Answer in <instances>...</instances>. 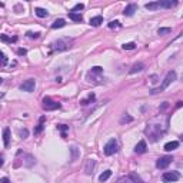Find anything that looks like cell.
Instances as JSON below:
<instances>
[{"label":"cell","mask_w":183,"mask_h":183,"mask_svg":"<svg viewBox=\"0 0 183 183\" xmlns=\"http://www.w3.org/2000/svg\"><path fill=\"white\" fill-rule=\"evenodd\" d=\"M116 152H117V142H116V139H110L105 145V155L106 156H112Z\"/></svg>","instance_id":"obj_3"},{"label":"cell","mask_w":183,"mask_h":183,"mask_svg":"<svg viewBox=\"0 0 183 183\" xmlns=\"http://www.w3.org/2000/svg\"><path fill=\"white\" fill-rule=\"evenodd\" d=\"M70 152H72V162H75V160H77V157H79V150H77V147H72L70 149Z\"/></svg>","instance_id":"obj_23"},{"label":"cell","mask_w":183,"mask_h":183,"mask_svg":"<svg viewBox=\"0 0 183 183\" xmlns=\"http://www.w3.org/2000/svg\"><path fill=\"white\" fill-rule=\"evenodd\" d=\"M90 73H92V75H93V73H97V75H99V73H103V69H102L100 66H95V67H92V72H90Z\"/></svg>","instance_id":"obj_30"},{"label":"cell","mask_w":183,"mask_h":183,"mask_svg":"<svg viewBox=\"0 0 183 183\" xmlns=\"http://www.w3.org/2000/svg\"><path fill=\"white\" fill-rule=\"evenodd\" d=\"M145 7H146L147 10H156V9H160V7H159V1H152V3H146V4H145Z\"/></svg>","instance_id":"obj_19"},{"label":"cell","mask_w":183,"mask_h":183,"mask_svg":"<svg viewBox=\"0 0 183 183\" xmlns=\"http://www.w3.org/2000/svg\"><path fill=\"white\" fill-rule=\"evenodd\" d=\"M180 106H183V102H177V108H180Z\"/></svg>","instance_id":"obj_42"},{"label":"cell","mask_w":183,"mask_h":183,"mask_svg":"<svg viewBox=\"0 0 183 183\" xmlns=\"http://www.w3.org/2000/svg\"><path fill=\"white\" fill-rule=\"evenodd\" d=\"M66 26V22L65 19H57L52 23V29H60V27H65Z\"/></svg>","instance_id":"obj_17"},{"label":"cell","mask_w":183,"mask_h":183,"mask_svg":"<svg viewBox=\"0 0 183 183\" xmlns=\"http://www.w3.org/2000/svg\"><path fill=\"white\" fill-rule=\"evenodd\" d=\"M150 82H152V83H156V82H157V76H156V75L152 76V77H150Z\"/></svg>","instance_id":"obj_39"},{"label":"cell","mask_w":183,"mask_h":183,"mask_svg":"<svg viewBox=\"0 0 183 183\" xmlns=\"http://www.w3.org/2000/svg\"><path fill=\"white\" fill-rule=\"evenodd\" d=\"M69 19H72L73 22H82L83 20V16L80 13H75V11H70L69 13Z\"/></svg>","instance_id":"obj_16"},{"label":"cell","mask_w":183,"mask_h":183,"mask_svg":"<svg viewBox=\"0 0 183 183\" xmlns=\"http://www.w3.org/2000/svg\"><path fill=\"white\" fill-rule=\"evenodd\" d=\"M3 143H4V147H7L10 143V129L9 127L3 129Z\"/></svg>","instance_id":"obj_11"},{"label":"cell","mask_w":183,"mask_h":183,"mask_svg":"<svg viewBox=\"0 0 183 183\" xmlns=\"http://www.w3.org/2000/svg\"><path fill=\"white\" fill-rule=\"evenodd\" d=\"M16 40H17V37H7V36H6V34H1V42H16Z\"/></svg>","instance_id":"obj_29"},{"label":"cell","mask_w":183,"mask_h":183,"mask_svg":"<svg viewBox=\"0 0 183 183\" xmlns=\"http://www.w3.org/2000/svg\"><path fill=\"white\" fill-rule=\"evenodd\" d=\"M146 149H147L146 142H145V140H140L139 143L135 146V153H139V155H142V153H145V152H146Z\"/></svg>","instance_id":"obj_9"},{"label":"cell","mask_w":183,"mask_h":183,"mask_svg":"<svg viewBox=\"0 0 183 183\" xmlns=\"http://www.w3.org/2000/svg\"><path fill=\"white\" fill-rule=\"evenodd\" d=\"M182 39H183V32H180L177 37H174V40H173V42H177V40H182Z\"/></svg>","instance_id":"obj_37"},{"label":"cell","mask_w":183,"mask_h":183,"mask_svg":"<svg viewBox=\"0 0 183 183\" xmlns=\"http://www.w3.org/2000/svg\"><path fill=\"white\" fill-rule=\"evenodd\" d=\"M102 23H103V17L102 16H95V17L90 19V24L92 26H100Z\"/></svg>","instance_id":"obj_18"},{"label":"cell","mask_w":183,"mask_h":183,"mask_svg":"<svg viewBox=\"0 0 183 183\" xmlns=\"http://www.w3.org/2000/svg\"><path fill=\"white\" fill-rule=\"evenodd\" d=\"M176 80V72H173V70H170L167 75H166V77H164V80H163V83H162L160 87H157V89H153L150 93L152 95H156V93H162L164 89H167V87L170 86V83L172 82H174Z\"/></svg>","instance_id":"obj_1"},{"label":"cell","mask_w":183,"mask_h":183,"mask_svg":"<svg viewBox=\"0 0 183 183\" xmlns=\"http://www.w3.org/2000/svg\"><path fill=\"white\" fill-rule=\"evenodd\" d=\"M170 32H172L170 27H160V29L157 30V34H162V36H163V34H167V33H170Z\"/></svg>","instance_id":"obj_25"},{"label":"cell","mask_w":183,"mask_h":183,"mask_svg":"<svg viewBox=\"0 0 183 183\" xmlns=\"http://www.w3.org/2000/svg\"><path fill=\"white\" fill-rule=\"evenodd\" d=\"M73 43V39H69V37H62L59 40H56L52 43V49L53 50H57V52H62V50H66L70 47V44Z\"/></svg>","instance_id":"obj_2"},{"label":"cell","mask_w":183,"mask_h":183,"mask_svg":"<svg viewBox=\"0 0 183 183\" xmlns=\"http://www.w3.org/2000/svg\"><path fill=\"white\" fill-rule=\"evenodd\" d=\"M23 163H24V166H29V167H30V166H33V164L36 163V159L33 157L32 155H26V156H24V162H23Z\"/></svg>","instance_id":"obj_15"},{"label":"cell","mask_w":183,"mask_h":183,"mask_svg":"<svg viewBox=\"0 0 183 183\" xmlns=\"http://www.w3.org/2000/svg\"><path fill=\"white\" fill-rule=\"evenodd\" d=\"M177 147H179V142H176V140L169 142V143L164 145V150L166 152H172V150H174V149H177Z\"/></svg>","instance_id":"obj_13"},{"label":"cell","mask_w":183,"mask_h":183,"mask_svg":"<svg viewBox=\"0 0 183 183\" xmlns=\"http://www.w3.org/2000/svg\"><path fill=\"white\" fill-rule=\"evenodd\" d=\"M172 160H173L172 156H162V157H159L157 162H156V167H157V169H166V167L172 163Z\"/></svg>","instance_id":"obj_7"},{"label":"cell","mask_w":183,"mask_h":183,"mask_svg":"<svg viewBox=\"0 0 183 183\" xmlns=\"http://www.w3.org/2000/svg\"><path fill=\"white\" fill-rule=\"evenodd\" d=\"M44 116L43 117H40V122H39V125H37V127H36V130H34V133H36V135H39V133H40V132H42V130H43V122H44Z\"/></svg>","instance_id":"obj_22"},{"label":"cell","mask_w":183,"mask_h":183,"mask_svg":"<svg viewBox=\"0 0 183 183\" xmlns=\"http://www.w3.org/2000/svg\"><path fill=\"white\" fill-rule=\"evenodd\" d=\"M108 26L110 27V29H115V27H120L122 24H120V22H117V20H113V22H110V23H109Z\"/></svg>","instance_id":"obj_31"},{"label":"cell","mask_w":183,"mask_h":183,"mask_svg":"<svg viewBox=\"0 0 183 183\" xmlns=\"http://www.w3.org/2000/svg\"><path fill=\"white\" fill-rule=\"evenodd\" d=\"M176 4H177V1H172V0H163V1H160L159 0V7L160 9H169V7H173Z\"/></svg>","instance_id":"obj_10"},{"label":"cell","mask_w":183,"mask_h":183,"mask_svg":"<svg viewBox=\"0 0 183 183\" xmlns=\"http://www.w3.org/2000/svg\"><path fill=\"white\" fill-rule=\"evenodd\" d=\"M26 36L27 37H30V39H37L39 36H40V33H33V32H27L26 33Z\"/></svg>","instance_id":"obj_34"},{"label":"cell","mask_w":183,"mask_h":183,"mask_svg":"<svg viewBox=\"0 0 183 183\" xmlns=\"http://www.w3.org/2000/svg\"><path fill=\"white\" fill-rule=\"evenodd\" d=\"M132 120H133V119L130 117V116H125V117H122L120 122H122V123H125V122H132Z\"/></svg>","instance_id":"obj_36"},{"label":"cell","mask_w":183,"mask_h":183,"mask_svg":"<svg viewBox=\"0 0 183 183\" xmlns=\"http://www.w3.org/2000/svg\"><path fill=\"white\" fill-rule=\"evenodd\" d=\"M19 135H20V137H22V139H26V137H27V135H29V132H27V129H22L20 132H19Z\"/></svg>","instance_id":"obj_35"},{"label":"cell","mask_w":183,"mask_h":183,"mask_svg":"<svg viewBox=\"0 0 183 183\" xmlns=\"http://www.w3.org/2000/svg\"><path fill=\"white\" fill-rule=\"evenodd\" d=\"M0 183H11L7 177H1V180H0Z\"/></svg>","instance_id":"obj_41"},{"label":"cell","mask_w":183,"mask_h":183,"mask_svg":"<svg viewBox=\"0 0 183 183\" xmlns=\"http://www.w3.org/2000/svg\"><path fill=\"white\" fill-rule=\"evenodd\" d=\"M93 100H95V95L92 93V95H89V97H87V99H83V100H80V103H82V105L85 106V105H89V103H90V102H93Z\"/></svg>","instance_id":"obj_24"},{"label":"cell","mask_w":183,"mask_h":183,"mask_svg":"<svg viewBox=\"0 0 183 183\" xmlns=\"http://www.w3.org/2000/svg\"><path fill=\"white\" fill-rule=\"evenodd\" d=\"M130 179L133 180V183H143L142 182V179H140L136 173H130Z\"/></svg>","instance_id":"obj_27"},{"label":"cell","mask_w":183,"mask_h":183,"mask_svg":"<svg viewBox=\"0 0 183 183\" xmlns=\"http://www.w3.org/2000/svg\"><path fill=\"white\" fill-rule=\"evenodd\" d=\"M110 176H112V170H105V172L99 176V180H100V182H106Z\"/></svg>","instance_id":"obj_20"},{"label":"cell","mask_w":183,"mask_h":183,"mask_svg":"<svg viewBox=\"0 0 183 183\" xmlns=\"http://www.w3.org/2000/svg\"><path fill=\"white\" fill-rule=\"evenodd\" d=\"M179 179H180V174L177 172H166L163 173V176H162V180L164 183H172L179 180Z\"/></svg>","instance_id":"obj_5"},{"label":"cell","mask_w":183,"mask_h":183,"mask_svg":"<svg viewBox=\"0 0 183 183\" xmlns=\"http://www.w3.org/2000/svg\"><path fill=\"white\" fill-rule=\"evenodd\" d=\"M36 14H37V17H47V10L46 9H42V7H37L36 9Z\"/></svg>","instance_id":"obj_21"},{"label":"cell","mask_w":183,"mask_h":183,"mask_svg":"<svg viewBox=\"0 0 183 183\" xmlns=\"http://www.w3.org/2000/svg\"><path fill=\"white\" fill-rule=\"evenodd\" d=\"M1 57H3V66H6V63H7V57H6V54L1 53Z\"/></svg>","instance_id":"obj_38"},{"label":"cell","mask_w":183,"mask_h":183,"mask_svg":"<svg viewBox=\"0 0 183 183\" xmlns=\"http://www.w3.org/2000/svg\"><path fill=\"white\" fill-rule=\"evenodd\" d=\"M34 89H36V80L34 79H27L26 82H23L22 85H20V90L27 92V93L34 92Z\"/></svg>","instance_id":"obj_4"},{"label":"cell","mask_w":183,"mask_h":183,"mask_svg":"<svg viewBox=\"0 0 183 183\" xmlns=\"http://www.w3.org/2000/svg\"><path fill=\"white\" fill-rule=\"evenodd\" d=\"M122 47H123L125 50H133V49L136 47V44L133 43V42H130V43H125L123 46H122Z\"/></svg>","instance_id":"obj_28"},{"label":"cell","mask_w":183,"mask_h":183,"mask_svg":"<svg viewBox=\"0 0 183 183\" xmlns=\"http://www.w3.org/2000/svg\"><path fill=\"white\" fill-rule=\"evenodd\" d=\"M95 164H96V163H95L93 159H89L86 163V167H85V173H86V174H92V173H93V169H95Z\"/></svg>","instance_id":"obj_12"},{"label":"cell","mask_w":183,"mask_h":183,"mask_svg":"<svg viewBox=\"0 0 183 183\" xmlns=\"http://www.w3.org/2000/svg\"><path fill=\"white\" fill-rule=\"evenodd\" d=\"M43 109L44 110H56V109H60V103L52 100L50 97H44L43 99Z\"/></svg>","instance_id":"obj_6"},{"label":"cell","mask_w":183,"mask_h":183,"mask_svg":"<svg viewBox=\"0 0 183 183\" xmlns=\"http://www.w3.org/2000/svg\"><path fill=\"white\" fill-rule=\"evenodd\" d=\"M17 53L20 54V56H22V54H26L27 52H26V49H19V50H17Z\"/></svg>","instance_id":"obj_40"},{"label":"cell","mask_w":183,"mask_h":183,"mask_svg":"<svg viewBox=\"0 0 183 183\" xmlns=\"http://www.w3.org/2000/svg\"><path fill=\"white\" fill-rule=\"evenodd\" d=\"M180 139H182V140H183V135H182V136H180Z\"/></svg>","instance_id":"obj_43"},{"label":"cell","mask_w":183,"mask_h":183,"mask_svg":"<svg viewBox=\"0 0 183 183\" xmlns=\"http://www.w3.org/2000/svg\"><path fill=\"white\" fill-rule=\"evenodd\" d=\"M145 69V65L143 63H136V65L132 66V69H130V75H135V73H137V72H142Z\"/></svg>","instance_id":"obj_14"},{"label":"cell","mask_w":183,"mask_h":183,"mask_svg":"<svg viewBox=\"0 0 183 183\" xmlns=\"http://www.w3.org/2000/svg\"><path fill=\"white\" fill-rule=\"evenodd\" d=\"M57 129L62 130V137H66V130L69 129V126H66V125H57Z\"/></svg>","instance_id":"obj_26"},{"label":"cell","mask_w":183,"mask_h":183,"mask_svg":"<svg viewBox=\"0 0 183 183\" xmlns=\"http://www.w3.org/2000/svg\"><path fill=\"white\" fill-rule=\"evenodd\" d=\"M117 183H133V180L130 179V176L129 177H120L117 180Z\"/></svg>","instance_id":"obj_32"},{"label":"cell","mask_w":183,"mask_h":183,"mask_svg":"<svg viewBox=\"0 0 183 183\" xmlns=\"http://www.w3.org/2000/svg\"><path fill=\"white\" fill-rule=\"evenodd\" d=\"M83 9H85V4H83V3H77V4H76L75 7H73V10L72 11H77V10H83Z\"/></svg>","instance_id":"obj_33"},{"label":"cell","mask_w":183,"mask_h":183,"mask_svg":"<svg viewBox=\"0 0 183 183\" xmlns=\"http://www.w3.org/2000/svg\"><path fill=\"white\" fill-rule=\"evenodd\" d=\"M137 10V6L135 4V3H130L129 6H126V9L123 10V14L125 16H127V17H130V16H133L135 14V11Z\"/></svg>","instance_id":"obj_8"}]
</instances>
